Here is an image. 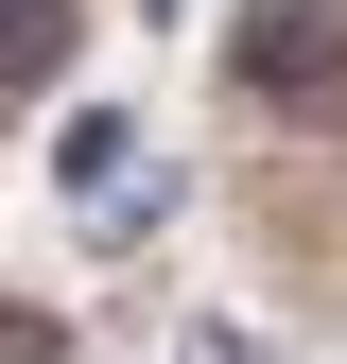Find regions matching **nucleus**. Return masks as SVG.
<instances>
[{"label": "nucleus", "mask_w": 347, "mask_h": 364, "mask_svg": "<svg viewBox=\"0 0 347 364\" xmlns=\"http://www.w3.org/2000/svg\"><path fill=\"white\" fill-rule=\"evenodd\" d=\"M226 87H260L278 122H330L347 105V0H243L226 18Z\"/></svg>", "instance_id": "1"}, {"label": "nucleus", "mask_w": 347, "mask_h": 364, "mask_svg": "<svg viewBox=\"0 0 347 364\" xmlns=\"http://www.w3.org/2000/svg\"><path fill=\"white\" fill-rule=\"evenodd\" d=\"M156 225H174V173L139 156V173H122V191H105V208H87V243H156Z\"/></svg>", "instance_id": "4"}, {"label": "nucleus", "mask_w": 347, "mask_h": 364, "mask_svg": "<svg viewBox=\"0 0 347 364\" xmlns=\"http://www.w3.org/2000/svg\"><path fill=\"white\" fill-rule=\"evenodd\" d=\"M174 364H278V347H260V330H191Z\"/></svg>", "instance_id": "6"}, {"label": "nucleus", "mask_w": 347, "mask_h": 364, "mask_svg": "<svg viewBox=\"0 0 347 364\" xmlns=\"http://www.w3.org/2000/svg\"><path fill=\"white\" fill-rule=\"evenodd\" d=\"M122 173H139V122H122V105H87V122H53V191H70V208H105Z\"/></svg>", "instance_id": "2"}, {"label": "nucleus", "mask_w": 347, "mask_h": 364, "mask_svg": "<svg viewBox=\"0 0 347 364\" xmlns=\"http://www.w3.org/2000/svg\"><path fill=\"white\" fill-rule=\"evenodd\" d=\"M156 18H191V0H156Z\"/></svg>", "instance_id": "7"}, {"label": "nucleus", "mask_w": 347, "mask_h": 364, "mask_svg": "<svg viewBox=\"0 0 347 364\" xmlns=\"http://www.w3.org/2000/svg\"><path fill=\"white\" fill-rule=\"evenodd\" d=\"M0 364H70V330L53 312H0Z\"/></svg>", "instance_id": "5"}, {"label": "nucleus", "mask_w": 347, "mask_h": 364, "mask_svg": "<svg viewBox=\"0 0 347 364\" xmlns=\"http://www.w3.org/2000/svg\"><path fill=\"white\" fill-rule=\"evenodd\" d=\"M70 70V0H0V105Z\"/></svg>", "instance_id": "3"}]
</instances>
